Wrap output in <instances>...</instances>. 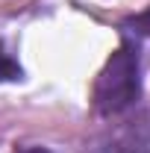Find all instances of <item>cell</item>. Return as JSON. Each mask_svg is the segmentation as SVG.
I'll return each mask as SVG.
<instances>
[{"label":"cell","instance_id":"1","mask_svg":"<svg viewBox=\"0 0 150 153\" xmlns=\"http://www.w3.org/2000/svg\"><path fill=\"white\" fill-rule=\"evenodd\" d=\"M141 82H138V56L130 47L115 50L103 71L94 79V106L103 115L124 112L138 100Z\"/></svg>","mask_w":150,"mask_h":153},{"label":"cell","instance_id":"2","mask_svg":"<svg viewBox=\"0 0 150 153\" xmlns=\"http://www.w3.org/2000/svg\"><path fill=\"white\" fill-rule=\"evenodd\" d=\"M12 79H21V65L12 56L0 53V82H12Z\"/></svg>","mask_w":150,"mask_h":153},{"label":"cell","instance_id":"3","mask_svg":"<svg viewBox=\"0 0 150 153\" xmlns=\"http://www.w3.org/2000/svg\"><path fill=\"white\" fill-rule=\"evenodd\" d=\"M132 27H135L138 33H144V36H150V6H147V9H144V12H141V15H138L135 21H132Z\"/></svg>","mask_w":150,"mask_h":153},{"label":"cell","instance_id":"4","mask_svg":"<svg viewBox=\"0 0 150 153\" xmlns=\"http://www.w3.org/2000/svg\"><path fill=\"white\" fill-rule=\"evenodd\" d=\"M21 153H50L47 147H27V150H21Z\"/></svg>","mask_w":150,"mask_h":153}]
</instances>
